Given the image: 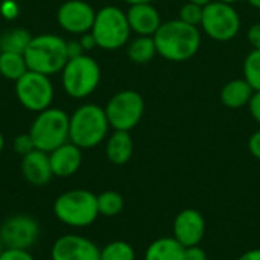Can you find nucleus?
I'll use <instances>...</instances> for the list:
<instances>
[{
	"mask_svg": "<svg viewBox=\"0 0 260 260\" xmlns=\"http://www.w3.org/2000/svg\"><path fill=\"white\" fill-rule=\"evenodd\" d=\"M154 41L161 58L171 62H184L200 52L203 37L200 27L175 18L161 23L154 34Z\"/></svg>",
	"mask_w": 260,
	"mask_h": 260,
	"instance_id": "f257e3e1",
	"label": "nucleus"
},
{
	"mask_svg": "<svg viewBox=\"0 0 260 260\" xmlns=\"http://www.w3.org/2000/svg\"><path fill=\"white\" fill-rule=\"evenodd\" d=\"M23 55L29 70L53 76L59 73L69 61L67 40L56 34L35 35Z\"/></svg>",
	"mask_w": 260,
	"mask_h": 260,
	"instance_id": "f03ea898",
	"label": "nucleus"
},
{
	"mask_svg": "<svg viewBox=\"0 0 260 260\" xmlns=\"http://www.w3.org/2000/svg\"><path fill=\"white\" fill-rule=\"evenodd\" d=\"M110 128V122L102 107L84 104L70 116L69 140L81 149H91L107 139Z\"/></svg>",
	"mask_w": 260,
	"mask_h": 260,
	"instance_id": "7ed1b4c3",
	"label": "nucleus"
},
{
	"mask_svg": "<svg viewBox=\"0 0 260 260\" xmlns=\"http://www.w3.org/2000/svg\"><path fill=\"white\" fill-rule=\"evenodd\" d=\"M52 210L61 224L72 229H85L99 216L98 197L87 189H72L55 198Z\"/></svg>",
	"mask_w": 260,
	"mask_h": 260,
	"instance_id": "20e7f679",
	"label": "nucleus"
},
{
	"mask_svg": "<svg viewBox=\"0 0 260 260\" xmlns=\"http://www.w3.org/2000/svg\"><path fill=\"white\" fill-rule=\"evenodd\" d=\"M69 128L70 116L61 108L49 107L47 110L37 113L30 123L29 134L35 143V149L49 154L69 142Z\"/></svg>",
	"mask_w": 260,
	"mask_h": 260,
	"instance_id": "39448f33",
	"label": "nucleus"
},
{
	"mask_svg": "<svg viewBox=\"0 0 260 260\" xmlns=\"http://www.w3.org/2000/svg\"><path fill=\"white\" fill-rule=\"evenodd\" d=\"M101 76L98 61L87 53L70 58L61 70L62 88L73 99H84L93 94L99 87Z\"/></svg>",
	"mask_w": 260,
	"mask_h": 260,
	"instance_id": "423d86ee",
	"label": "nucleus"
},
{
	"mask_svg": "<svg viewBox=\"0 0 260 260\" xmlns=\"http://www.w3.org/2000/svg\"><path fill=\"white\" fill-rule=\"evenodd\" d=\"M90 32L94 37L98 47L104 50H117L123 47L131 37L126 12L114 5L101 8L96 11L94 23Z\"/></svg>",
	"mask_w": 260,
	"mask_h": 260,
	"instance_id": "0eeeda50",
	"label": "nucleus"
},
{
	"mask_svg": "<svg viewBox=\"0 0 260 260\" xmlns=\"http://www.w3.org/2000/svg\"><path fill=\"white\" fill-rule=\"evenodd\" d=\"M241 26V17L233 5L212 0L204 6L201 29L209 38L218 43L232 41L238 37Z\"/></svg>",
	"mask_w": 260,
	"mask_h": 260,
	"instance_id": "6e6552de",
	"label": "nucleus"
},
{
	"mask_svg": "<svg viewBox=\"0 0 260 260\" xmlns=\"http://www.w3.org/2000/svg\"><path fill=\"white\" fill-rule=\"evenodd\" d=\"M104 110L114 131H131L145 114V99L136 90H122L110 98Z\"/></svg>",
	"mask_w": 260,
	"mask_h": 260,
	"instance_id": "1a4fd4ad",
	"label": "nucleus"
},
{
	"mask_svg": "<svg viewBox=\"0 0 260 260\" xmlns=\"http://www.w3.org/2000/svg\"><path fill=\"white\" fill-rule=\"evenodd\" d=\"M15 96L27 111L40 113L47 110L55 96L50 76L27 70L18 81H15Z\"/></svg>",
	"mask_w": 260,
	"mask_h": 260,
	"instance_id": "9d476101",
	"label": "nucleus"
},
{
	"mask_svg": "<svg viewBox=\"0 0 260 260\" xmlns=\"http://www.w3.org/2000/svg\"><path fill=\"white\" fill-rule=\"evenodd\" d=\"M40 238V224L29 215H12L0 225V239L3 248H32Z\"/></svg>",
	"mask_w": 260,
	"mask_h": 260,
	"instance_id": "9b49d317",
	"label": "nucleus"
},
{
	"mask_svg": "<svg viewBox=\"0 0 260 260\" xmlns=\"http://www.w3.org/2000/svg\"><path fill=\"white\" fill-rule=\"evenodd\" d=\"M96 11L85 0H67L56 11L58 24L69 34L82 35L91 30Z\"/></svg>",
	"mask_w": 260,
	"mask_h": 260,
	"instance_id": "f8f14e48",
	"label": "nucleus"
},
{
	"mask_svg": "<svg viewBox=\"0 0 260 260\" xmlns=\"http://www.w3.org/2000/svg\"><path fill=\"white\" fill-rule=\"evenodd\" d=\"M52 260H101V248L88 238L69 233L59 236L50 248Z\"/></svg>",
	"mask_w": 260,
	"mask_h": 260,
	"instance_id": "ddd939ff",
	"label": "nucleus"
},
{
	"mask_svg": "<svg viewBox=\"0 0 260 260\" xmlns=\"http://www.w3.org/2000/svg\"><path fill=\"white\" fill-rule=\"evenodd\" d=\"M206 235V219L197 209L181 210L174 221V238L186 248L200 245Z\"/></svg>",
	"mask_w": 260,
	"mask_h": 260,
	"instance_id": "4468645a",
	"label": "nucleus"
},
{
	"mask_svg": "<svg viewBox=\"0 0 260 260\" xmlns=\"http://www.w3.org/2000/svg\"><path fill=\"white\" fill-rule=\"evenodd\" d=\"M126 18L131 32L140 37H154V34L163 23L158 9L152 3L129 5V9L126 11Z\"/></svg>",
	"mask_w": 260,
	"mask_h": 260,
	"instance_id": "2eb2a0df",
	"label": "nucleus"
},
{
	"mask_svg": "<svg viewBox=\"0 0 260 260\" xmlns=\"http://www.w3.org/2000/svg\"><path fill=\"white\" fill-rule=\"evenodd\" d=\"M20 171H21L23 178L29 184L37 186V187L46 186L53 178L49 154L40 149H34L27 155L21 157Z\"/></svg>",
	"mask_w": 260,
	"mask_h": 260,
	"instance_id": "dca6fc26",
	"label": "nucleus"
},
{
	"mask_svg": "<svg viewBox=\"0 0 260 260\" xmlns=\"http://www.w3.org/2000/svg\"><path fill=\"white\" fill-rule=\"evenodd\" d=\"M49 160L53 177L69 178L75 175L82 165V149L69 140L67 143L49 152Z\"/></svg>",
	"mask_w": 260,
	"mask_h": 260,
	"instance_id": "f3484780",
	"label": "nucleus"
},
{
	"mask_svg": "<svg viewBox=\"0 0 260 260\" xmlns=\"http://www.w3.org/2000/svg\"><path fill=\"white\" fill-rule=\"evenodd\" d=\"M134 152V140L129 131H114L105 145V154L110 163L116 166L126 165Z\"/></svg>",
	"mask_w": 260,
	"mask_h": 260,
	"instance_id": "a211bd4d",
	"label": "nucleus"
},
{
	"mask_svg": "<svg viewBox=\"0 0 260 260\" xmlns=\"http://www.w3.org/2000/svg\"><path fill=\"white\" fill-rule=\"evenodd\" d=\"M253 94H254V90L251 88V85L244 78H241V79L229 81L221 88L219 99L227 108L238 110V108L247 107L250 104Z\"/></svg>",
	"mask_w": 260,
	"mask_h": 260,
	"instance_id": "6ab92c4d",
	"label": "nucleus"
},
{
	"mask_svg": "<svg viewBox=\"0 0 260 260\" xmlns=\"http://www.w3.org/2000/svg\"><path fill=\"white\" fill-rule=\"evenodd\" d=\"M145 260H184V247L172 238H158L149 244Z\"/></svg>",
	"mask_w": 260,
	"mask_h": 260,
	"instance_id": "aec40b11",
	"label": "nucleus"
},
{
	"mask_svg": "<svg viewBox=\"0 0 260 260\" xmlns=\"http://www.w3.org/2000/svg\"><path fill=\"white\" fill-rule=\"evenodd\" d=\"M126 55L134 64H148L151 62L157 53L154 37H140L137 35L126 46Z\"/></svg>",
	"mask_w": 260,
	"mask_h": 260,
	"instance_id": "412c9836",
	"label": "nucleus"
},
{
	"mask_svg": "<svg viewBox=\"0 0 260 260\" xmlns=\"http://www.w3.org/2000/svg\"><path fill=\"white\" fill-rule=\"evenodd\" d=\"M27 64L23 53L17 52H0V76L9 81H18L26 72Z\"/></svg>",
	"mask_w": 260,
	"mask_h": 260,
	"instance_id": "4be33fe9",
	"label": "nucleus"
},
{
	"mask_svg": "<svg viewBox=\"0 0 260 260\" xmlns=\"http://www.w3.org/2000/svg\"><path fill=\"white\" fill-rule=\"evenodd\" d=\"M34 35L27 29L15 27L0 35V52H17L24 53Z\"/></svg>",
	"mask_w": 260,
	"mask_h": 260,
	"instance_id": "5701e85b",
	"label": "nucleus"
},
{
	"mask_svg": "<svg viewBox=\"0 0 260 260\" xmlns=\"http://www.w3.org/2000/svg\"><path fill=\"white\" fill-rule=\"evenodd\" d=\"M123 207H125V200L116 190H105L101 195H98L99 216H107V218L117 216L119 213H122Z\"/></svg>",
	"mask_w": 260,
	"mask_h": 260,
	"instance_id": "b1692460",
	"label": "nucleus"
},
{
	"mask_svg": "<svg viewBox=\"0 0 260 260\" xmlns=\"http://www.w3.org/2000/svg\"><path fill=\"white\" fill-rule=\"evenodd\" d=\"M242 73L251 88L254 91H260V50L253 49L247 53L242 64Z\"/></svg>",
	"mask_w": 260,
	"mask_h": 260,
	"instance_id": "393cba45",
	"label": "nucleus"
},
{
	"mask_svg": "<svg viewBox=\"0 0 260 260\" xmlns=\"http://www.w3.org/2000/svg\"><path fill=\"white\" fill-rule=\"evenodd\" d=\"M101 260H136V250L125 241H113L101 248Z\"/></svg>",
	"mask_w": 260,
	"mask_h": 260,
	"instance_id": "a878e982",
	"label": "nucleus"
},
{
	"mask_svg": "<svg viewBox=\"0 0 260 260\" xmlns=\"http://www.w3.org/2000/svg\"><path fill=\"white\" fill-rule=\"evenodd\" d=\"M203 11H204V6L192 3V2H186L180 9V17L178 18L181 21L187 23V24L200 27L201 20H203Z\"/></svg>",
	"mask_w": 260,
	"mask_h": 260,
	"instance_id": "bb28decb",
	"label": "nucleus"
},
{
	"mask_svg": "<svg viewBox=\"0 0 260 260\" xmlns=\"http://www.w3.org/2000/svg\"><path fill=\"white\" fill-rule=\"evenodd\" d=\"M12 148H14L15 154H18L20 157H24V155H27L29 152H32L35 149V143H34L30 134L26 133V134H18L14 139Z\"/></svg>",
	"mask_w": 260,
	"mask_h": 260,
	"instance_id": "cd10ccee",
	"label": "nucleus"
},
{
	"mask_svg": "<svg viewBox=\"0 0 260 260\" xmlns=\"http://www.w3.org/2000/svg\"><path fill=\"white\" fill-rule=\"evenodd\" d=\"M0 260H35L29 250H18V248H3Z\"/></svg>",
	"mask_w": 260,
	"mask_h": 260,
	"instance_id": "c85d7f7f",
	"label": "nucleus"
},
{
	"mask_svg": "<svg viewBox=\"0 0 260 260\" xmlns=\"http://www.w3.org/2000/svg\"><path fill=\"white\" fill-rule=\"evenodd\" d=\"M0 14L6 20H14L20 14V6L14 0H3L0 3Z\"/></svg>",
	"mask_w": 260,
	"mask_h": 260,
	"instance_id": "c756f323",
	"label": "nucleus"
},
{
	"mask_svg": "<svg viewBox=\"0 0 260 260\" xmlns=\"http://www.w3.org/2000/svg\"><path fill=\"white\" fill-rule=\"evenodd\" d=\"M184 260H207V253L200 245L184 248Z\"/></svg>",
	"mask_w": 260,
	"mask_h": 260,
	"instance_id": "7c9ffc66",
	"label": "nucleus"
},
{
	"mask_svg": "<svg viewBox=\"0 0 260 260\" xmlns=\"http://www.w3.org/2000/svg\"><path fill=\"white\" fill-rule=\"evenodd\" d=\"M248 43L251 44L253 49L260 50V21L251 24V27L248 29Z\"/></svg>",
	"mask_w": 260,
	"mask_h": 260,
	"instance_id": "2f4dec72",
	"label": "nucleus"
},
{
	"mask_svg": "<svg viewBox=\"0 0 260 260\" xmlns=\"http://www.w3.org/2000/svg\"><path fill=\"white\" fill-rule=\"evenodd\" d=\"M248 110L251 117L260 125V91H254L250 104H248Z\"/></svg>",
	"mask_w": 260,
	"mask_h": 260,
	"instance_id": "473e14b6",
	"label": "nucleus"
},
{
	"mask_svg": "<svg viewBox=\"0 0 260 260\" xmlns=\"http://www.w3.org/2000/svg\"><path fill=\"white\" fill-rule=\"evenodd\" d=\"M248 149H250L251 155L260 161V129L253 133L251 137L248 139Z\"/></svg>",
	"mask_w": 260,
	"mask_h": 260,
	"instance_id": "72a5a7b5",
	"label": "nucleus"
},
{
	"mask_svg": "<svg viewBox=\"0 0 260 260\" xmlns=\"http://www.w3.org/2000/svg\"><path fill=\"white\" fill-rule=\"evenodd\" d=\"M84 49L79 43V40H70L67 41V55H69V59L70 58H76V56H81L84 55Z\"/></svg>",
	"mask_w": 260,
	"mask_h": 260,
	"instance_id": "f704fd0d",
	"label": "nucleus"
},
{
	"mask_svg": "<svg viewBox=\"0 0 260 260\" xmlns=\"http://www.w3.org/2000/svg\"><path fill=\"white\" fill-rule=\"evenodd\" d=\"M79 43L84 49V52H88V50H93L94 47H98L96 44V40L94 37L91 35V32H87V34H82L81 38H79Z\"/></svg>",
	"mask_w": 260,
	"mask_h": 260,
	"instance_id": "c9c22d12",
	"label": "nucleus"
},
{
	"mask_svg": "<svg viewBox=\"0 0 260 260\" xmlns=\"http://www.w3.org/2000/svg\"><path fill=\"white\" fill-rule=\"evenodd\" d=\"M238 260H260V248H254V250L245 251Z\"/></svg>",
	"mask_w": 260,
	"mask_h": 260,
	"instance_id": "e433bc0d",
	"label": "nucleus"
},
{
	"mask_svg": "<svg viewBox=\"0 0 260 260\" xmlns=\"http://www.w3.org/2000/svg\"><path fill=\"white\" fill-rule=\"evenodd\" d=\"M128 5H137V3H152L154 0H123Z\"/></svg>",
	"mask_w": 260,
	"mask_h": 260,
	"instance_id": "4c0bfd02",
	"label": "nucleus"
},
{
	"mask_svg": "<svg viewBox=\"0 0 260 260\" xmlns=\"http://www.w3.org/2000/svg\"><path fill=\"white\" fill-rule=\"evenodd\" d=\"M187 2H192V3H197V5H201V6H206L209 5L212 0H187Z\"/></svg>",
	"mask_w": 260,
	"mask_h": 260,
	"instance_id": "58836bf2",
	"label": "nucleus"
},
{
	"mask_svg": "<svg viewBox=\"0 0 260 260\" xmlns=\"http://www.w3.org/2000/svg\"><path fill=\"white\" fill-rule=\"evenodd\" d=\"M253 8H256V9H260V0H247Z\"/></svg>",
	"mask_w": 260,
	"mask_h": 260,
	"instance_id": "ea45409f",
	"label": "nucleus"
},
{
	"mask_svg": "<svg viewBox=\"0 0 260 260\" xmlns=\"http://www.w3.org/2000/svg\"><path fill=\"white\" fill-rule=\"evenodd\" d=\"M3 149H5V137H3V134L0 131V154L3 152Z\"/></svg>",
	"mask_w": 260,
	"mask_h": 260,
	"instance_id": "a19ab883",
	"label": "nucleus"
},
{
	"mask_svg": "<svg viewBox=\"0 0 260 260\" xmlns=\"http://www.w3.org/2000/svg\"><path fill=\"white\" fill-rule=\"evenodd\" d=\"M219 2H224V3H230V5H235V3H238L239 0H219Z\"/></svg>",
	"mask_w": 260,
	"mask_h": 260,
	"instance_id": "79ce46f5",
	"label": "nucleus"
},
{
	"mask_svg": "<svg viewBox=\"0 0 260 260\" xmlns=\"http://www.w3.org/2000/svg\"><path fill=\"white\" fill-rule=\"evenodd\" d=\"M2 251H3V244H2V239H0V254H2Z\"/></svg>",
	"mask_w": 260,
	"mask_h": 260,
	"instance_id": "37998d69",
	"label": "nucleus"
}]
</instances>
